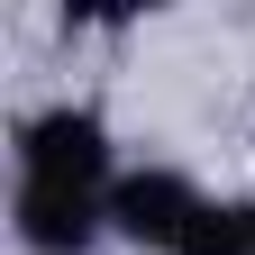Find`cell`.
Here are the masks:
<instances>
[{"label":"cell","instance_id":"4","mask_svg":"<svg viewBox=\"0 0 255 255\" xmlns=\"http://www.w3.org/2000/svg\"><path fill=\"white\" fill-rule=\"evenodd\" d=\"M173 255H246V219H237V201H210Z\"/></svg>","mask_w":255,"mask_h":255},{"label":"cell","instance_id":"3","mask_svg":"<svg viewBox=\"0 0 255 255\" xmlns=\"http://www.w3.org/2000/svg\"><path fill=\"white\" fill-rule=\"evenodd\" d=\"M9 237H18V255H101L110 246V201H91V191H18L9 182Z\"/></svg>","mask_w":255,"mask_h":255},{"label":"cell","instance_id":"1","mask_svg":"<svg viewBox=\"0 0 255 255\" xmlns=\"http://www.w3.org/2000/svg\"><path fill=\"white\" fill-rule=\"evenodd\" d=\"M119 173H128V155H119V128L101 101L55 91V101H27L9 119V182L18 191H91V201H110Z\"/></svg>","mask_w":255,"mask_h":255},{"label":"cell","instance_id":"2","mask_svg":"<svg viewBox=\"0 0 255 255\" xmlns=\"http://www.w3.org/2000/svg\"><path fill=\"white\" fill-rule=\"evenodd\" d=\"M210 201H219V191H210L201 173L146 155V164H128V173L110 182V246H128V255H173Z\"/></svg>","mask_w":255,"mask_h":255},{"label":"cell","instance_id":"5","mask_svg":"<svg viewBox=\"0 0 255 255\" xmlns=\"http://www.w3.org/2000/svg\"><path fill=\"white\" fill-rule=\"evenodd\" d=\"M237 219H246V255H255V191H237Z\"/></svg>","mask_w":255,"mask_h":255}]
</instances>
